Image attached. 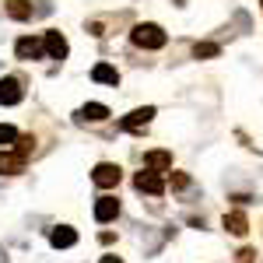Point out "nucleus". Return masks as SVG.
Wrapping results in <instances>:
<instances>
[{
  "mask_svg": "<svg viewBox=\"0 0 263 263\" xmlns=\"http://www.w3.org/2000/svg\"><path fill=\"white\" fill-rule=\"evenodd\" d=\"M116 214H120V200H116V197H99V200H95V221L99 224L116 221Z\"/></svg>",
  "mask_w": 263,
  "mask_h": 263,
  "instance_id": "8",
  "label": "nucleus"
},
{
  "mask_svg": "<svg viewBox=\"0 0 263 263\" xmlns=\"http://www.w3.org/2000/svg\"><path fill=\"white\" fill-rule=\"evenodd\" d=\"M91 81H99V84H120V70L112 67V63H95L91 67Z\"/></svg>",
  "mask_w": 263,
  "mask_h": 263,
  "instance_id": "13",
  "label": "nucleus"
},
{
  "mask_svg": "<svg viewBox=\"0 0 263 263\" xmlns=\"http://www.w3.org/2000/svg\"><path fill=\"white\" fill-rule=\"evenodd\" d=\"M42 42H46V57L49 60H67V53H70V46H67V39H63V32H46L42 35Z\"/></svg>",
  "mask_w": 263,
  "mask_h": 263,
  "instance_id": "7",
  "label": "nucleus"
},
{
  "mask_svg": "<svg viewBox=\"0 0 263 263\" xmlns=\"http://www.w3.org/2000/svg\"><path fill=\"white\" fill-rule=\"evenodd\" d=\"M0 263H7V249H0Z\"/></svg>",
  "mask_w": 263,
  "mask_h": 263,
  "instance_id": "22",
  "label": "nucleus"
},
{
  "mask_svg": "<svg viewBox=\"0 0 263 263\" xmlns=\"http://www.w3.org/2000/svg\"><path fill=\"white\" fill-rule=\"evenodd\" d=\"M7 14L14 21H32V4L28 0H7Z\"/></svg>",
  "mask_w": 263,
  "mask_h": 263,
  "instance_id": "15",
  "label": "nucleus"
},
{
  "mask_svg": "<svg viewBox=\"0 0 263 263\" xmlns=\"http://www.w3.org/2000/svg\"><path fill=\"white\" fill-rule=\"evenodd\" d=\"M49 242L57 246V249H70V246H78V232L70 224H60V228L49 232Z\"/></svg>",
  "mask_w": 263,
  "mask_h": 263,
  "instance_id": "12",
  "label": "nucleus"
},
{
  "mask_svg": "<svg viewBox=\"0 0 263 263\" xmlns=\"http://www.w3.org/2000/svg\"><path fill=\"white\" fill-rule=\"evenodd\" d=\"M155 105H141V109H134V112H126L120 120V130H126V134H141V130H147V123L155 120Z\"/></svg>",
  "mask_w": 263,
  "mask_h": 263,
  "instance_id": "3",
  "label": "nucleus"
},
{
  "mask_svg": "<svg viewBox=\"0 0 263 263\" xmlns=\"http://www.w3.org/2000/svg\"><path fill=\"white\" fill-rule=\"evenodd\" d=\"M144 168H151V172H172V151H147L144 155Z\"/></svg>",
  "mask_w": 263,
  "mask_h": 263,
  "instance_id": "9",
  "label": "nucleus"
},
{
  "mask_svg": "<svg viewBox=\"0 0 263 263\" xmlns=\"http://www.w3.org/2000/svg\"><path fill=\"white\" fill-rule=\"evenodd\" d=\"M120 179H123V168L116 162H99L91 168V182L99 190H112V186H120Z\"/></svg>",
  "mask_w": 263,
  "mask_h": 263,
  "instance_id": "2",
  "label": "nucleus"
},
{
  "mask_svg": "<svg viewBox=\"0 0 263 263\" xmlns=\"http://www.w3.org/2000/svg\"><path fill=\"white\" fill-rule=\"evenodd\" d=\"M14 57L25 63H32V60H42L46 57V42L35 39V35H21L18 42H14Z\"/></svg>",
  "mask_w": 263,
  "mask_h": 263,
  "instance_id": "5",
  "label": "nucleus"
},
{
  "mask_svg": "<svg viewBox=\"0 0 263 263\" xmlns=\"http://www.w3.org/2000/svg\"><path fill=\"white\" fill-rule=\"evenodd\" d=\"M25 172V158L18 151H0V176H21Z\"/></svg>",
  "mask_w": 263,
  "mask_h": 263,
  "instance_id": "11",
  "label": "nucleus"
},
{
  "mask_svg": "<svg viewBox=\"0 0 263 263\" xmlns=\"http://www.w3.org/2000/svg\"><path fill=\"white\" fill-rule=\"evenodd\" d=\"M172 190H186V186H190V176H186V172H172Z\"/></svg>",
  "mask_w": 263,
  "mask_h": 263,
  "instance_id": "19",
  "label": "nucleus"
},
{
  "mask_svg": "<svg viewBox=\"0 0 263 263\" xmlns=\"http://www.w3.org/2000/svg\"><path fill=\"white\" fill-rule=\"evenodd\" d=\"M260 4H263V0H260Z\"/></svg>",
  "mask_w": 263,
  "mask_h": 263,
  "instance_id": "23",
  "label": "nucleus"
},
{
  "mask_svg": "<svg viewBox=\"0 0 263 263\" xmlns=\"http://www.w3.org/2000/svg\"><path fill=\"white\" fill-rule=\"evenodd\" d=\"M0 144H4V147H7V144H18V130L7 126V123H0Z\"/></svg>",
  "mask_w": 263,
  "mask_h": 263,
  "instance_id": "17",
  "label": "nucleus"
},
{
  "mask_svg": "<svg viewBox=\"0 0 263 263\" xmlns=\"http://www.w3.org/2000/svg\"><path fill=\"white\" fill-rule=\"evenodd\" d=\"M25 99V88H21V78H0V105H18Z\"/></svg>",
  "mask_w": 263,
  "mask_h": 263,
  "instance_id": "6",
  "label": "nucleus"
},
{
  "mask_svg": "<svg viewBox=\"0 0 263 263\" xmlns=\"http://www.w3.org/2000/svg\"><path fill=\"white\" fill-rule=\"evenodd\" d=\"M165 186H168V182L162 179V172H151V168H144V172L134 176V190H141V193H147V197H162Z\"/></svg>",
  "mask_w": 263,
  "mask_h": 263,
  "instance_id": "4",
  "label": "nucleus"
},
{
  "mask_svg": "<svg viewBox=\"0 0 263 263\" xmlns=\"http://www.w3.org/2000/svg\"><path fill=\"white\" fill-rule=\"evenodd\" d=\"M130 42H134L137 49H162L165 42H168V35H165L162 25H155V21H141V25H134Z\"/></svg>",
  "mask_w": 263,
  "mask_h": 263,
  "instance_id": "1",
  "label": "nucleus"
},
{
  "mask_svg": "<svg viewBox=\"0 0 263 263\" xmlns=\"http://www.w3.org/2000/svg\"><path fill=\"white\" fill-rule=\"evenodd\" d=\"M14 151H18L21 158H28V155L35 151V137H18V147H14Z\"/></svg>",
  "mask_w": 263,
  "mask_h": 263,
  "instance_id": "18",
  "label": "nucleus"
},
{
  "mask_svg": "<svg viewBox=\"0 0 263 263\" xmlns=\"http://www.w3.org/2000/svg\"><path fill=\"white\" fill-rule=\"evenodd\" d=\"M224 228H228L232 235H239V239H242L246 232H249V218H246L242 211H228V214H224Z\"/></svg>",
  "mask_w": 263,
  "mask_h": 263,
  "instance_id": "14",
  "label": "nucleus"
},
{
  "mask_svg": "<svg viewBox=\"0 0 263 263\" xmlns=\"http://www.w3.org/2000/svg\"><path fill=\"white\" fill-rule=\"evenodd\" d=\"M193 57L197 60H214V57H221V46L218 42H193Z\"/></svg>",
  "mask_w": 263,
  "mask_h": 263,
  "instance_id": "16",
  "label": "nucleus"
},
{
  "mask_svg": "<svg viewBox=\"0 0 263 263\" xmlns=\"http://www.w3.org/2000/svg\"><path fill=\"white\" fill-rule=\"evenodd\" d=\"M74 116H78L81 123H102V120H109V105H102V102H88V105H81Z\"/></svg>",
  "mask_w": 263,
  "mask_h": 263,
  "instance_id": "10",
  "label": "nucleus"
},
{
  "mask_svg": "<svg viewBox=\"0 0 263 263\" xmlns=\"http://www.w3.org/2000/svg\"><path fill=\"white\" fill-rule=\"evenodd\" d=\"M256 260V253H253V249H249V246H246V249H239V253H235V263H253Z\"/></svg>",
  "mask_w": 263,
  "mask_h": 263,
  "instance_id": "20",
  "label": "nucleus"
},
{
  "mask_svg": "<svg viewBox=\"0 0 263 263\" xmlns=\"http://www.w3.org/2000/svg\"><path fill=\"white\" fill-rule=\"evenodd\" d=\"M99 263H123V260H120V256H116V253H105V256H102Z\"/></svg>",
  "mask_w": 263,
  "mask_h": 263,
  "instance_id": "21",
  "label": "nucleus"
}]
</instances>
